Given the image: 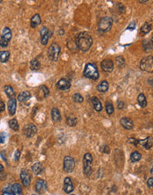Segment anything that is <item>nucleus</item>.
<instances>
[{"label": "nucleus", "mask_w": 153, "mask_h": 195, "mask_svg": "<svg viewBox=\"0 0 153 195\" xmlns=\"http://www.w3.org/2000/svg\"><path fill=\"white\" fill-rule=\"evenodd\" d=\"M93 44V39L87 32H81L76 36V46L82 52H87Z\"/></svg>", "instance_id": "1"}, {"label": "nucleus", "mask_w": 153, "mask_h": 195, "mask_svg": "<svg viewBox=\"0 0 153 195\" xmlns=\"http://www.w3.org/2000/svg\"><path fill=\"white\" fill-rule=\"evenodd\" d=\"M30 98H31V94H30L29 91H22L19 94L18 100L20 102H25V101L28 100Z\"/></svg>", "instance_id": "18"}, {"label": "nucleus", "mask_w": 153, "mask_h": 195, "mask_svg": "<svg viewBox=\"0 0 153 195\" xmlns=\"http://www.w3.org/2000/svg\"><path fill=\"white\" fill-rule=\"evenodd\" d=\"M84 76L88 78V79H92V80H97L99 77V73L98 70V68L95 64L92 63H88L85 67L84 69Z\"/></svg>", "instance_id": "2"}, {"label": "nucleus", "mask_w": 153, "mask_h": 195, "mask_svg": "<svg viewBox=\"0 0 153 195\" xmlns=\"http://www.w3.org/2000/svg\"><path fill=\"white\" fill-rule=\"evenodd\" d=\"M67 122L69 126H75L77 124V118L74 115H70L67 119Z\"/></svg>", "instance_id": "32"}, {"label": "nucleus", "mask_w": 153, "mask_h": 195, "mask_svg": "<svg viewBox=\"0 0 153 195\" xmlns=\"http://www.w3.org/2000/svg\"><path fill=\"white\" fill-rule=\"evenodd\" d=\"M8 43H9V42L4 40V39H2V38L0 39V46H1V47H7V46H8Z\"/></svg>", "instance_id": "42"}, {"label": "nucleus", "mask_w": 153, "mask_h": 195, "mask_svg": "<svg viewBox=\"0 0 153 195\" xmlns=\"http://www.w3.org/2000/svg\"><path fill=\"white\" fill-rule=\"evenodd\" d=\"M147 1H140V3H146Z\"/></svg>", "instance_id": "51"}, {"label": "nucleus", "mask_w": 153, "mask_h": 195, "mask_svg": "<svg viewBox=\"0 0 153 195\" xmlns=\"http://www.w3.org/2000/svg\"><path fill=\"white\" fill-rule=\"evenodd\" d=\"M75 167V161L74 159L71 156H67L64 159V163H63V169L67 173H70L74 170Z\"/></svg>", "instance_id": "7"}, {"label": "nucleus", "mask_w": 153, "mask_h": 195, "mask_svg": "<svg viewBox=\"0 0 153 195\" xmlns=\"http://www.w3.org/2000/svg\"><path fill=\"white\" fill-rule=\"evenodd\" d=\"M101 68H102L103 71H105L106 73L112 72L113 70V68H114V65H113L112 60H111L110 59H104L101 62Z\"/></svg>", "instance_id": "9"}, {"label": "nucleus", "mask_w": 153, "mask_h": 195, "mask_svg": "<svg viewBox=\"0 0 153 195\" xmlns=\"http://www.w3.org/2000/svg\"><path fill=\"white\" fill-rule=\"evenodd\" d=\"M32 171L36 174V175H39L42 171H43V165L40 162H36L32 166Z\"/></svg>", "instance_id": "22"}, {"label": "nucleus", "mask_w": 153, "mask_h": 195, "mask_svg": "<svg viewBox=\"0 0 153 195\" xmlns=\"http://www.w3.org/2000/svg\"><path fill=\"white\" fill-rule=\"evenodd\" d=\"M48 53H49V58L53 60V61H57L58 59V56H59V53H60V47L58 46V44L56 43H53L49 50H48Z\"/></svg>", "instance_id": "6"}, {"label": "nucleus", "mask_w": 153, "mask_h": 195, "mask_svg": "<svg viewBox=\"0 0 153 195\" xmlns=\"http://www.w3.org/2000/svg\"><path fill=\"white\" fill-rule=\"evenodd\" d=\"M9 57H10L9 52H6V51L0 52V61L1 62H6L8 60Z\"/></svg>", "instance_id": "30"}, {"label": "nucleus", "mask_w": 153, "mask_h": 195, "mask_svg": "<svg viewBox=\"0 0 153 195\" xmlns=\"http://www.w3.org/2000/svg\"><path fill=\"white\" fill-rule=\"evenodd\" d=\"M41 90H43V92H44V98H47L48 96H49V93H50V91H49V89L45 86V85H44V86H42L41 88Z\"/></svg>", "instance_id": "38"}, {"label": "nucleus", "mask_w": 153, "mask_h": 195, "mask_svg": "<svg viewBox=\"0 0 153 195\" xmlns=\"http://www.w3.org/2000/svg\"><path fill=\"white\" fill-rule=\"evenodd\" d=\"M141 158H142V154H141L139 152H137V151L133 152V153H131V156H130V160H131L132 162L139 161V160H141Z\"/></svg>", "instance_id": "28"}, {"label": "nucleus", "mask_w": 153, "mask_h": 195, "mask_svg": "<svg viewBox=\"0 0 153 195\" xmlns=\"http://www.w3.org/2000/svg\"><path fill=\"white\" fill-rule=\"evenodd\" d=\"M137 102L139 103V105L142 107H145L147 106V100H146V98L144 96V94L141 93L138 98H137Z\"/></svg>", "instance_id": "27"}, {"label": "nucleus", "mask_w": 153, "mask_h": 195, "mask_svg": "<svg viewBox=\"0 0 153 195\" xmlns=\"http://www.w3.org/2000/svg\"><path fill=\"white\" fill-rule=\"evenodd\" d=\"M135 28V21H132L129 25H128V29H130V30H134Z\"/></svg>", "instance_id": "43"}, {"label": "nucleus", "mask_w": 153, "mask_h": 195, "mask_svg": "<svg viewBox=\"0 0 153 195\" xmlns=\"http://www.w3.org/2000/svg\"><path fill=\"white\" fill-rule=\"evenodd\" d=\"M20 179L24 186H28L31 182V176L26 170H22L20 172Z\"/></svg>", "instance_id": "10"}, {"label": "nucleus", "mask_w": 153, "mask_h": 195, "mask_svg": "<svg viewBox=\"0 0 153 195\" xmlns=\"http://www.w3.org/2000/svg\"><path fill=\"white\" fill-rule=\"evenodd\" d=\"M74 184L72 183V179L70 177H66L64 180V188L63 190L67 193H71L74 191Z\"/></svg>", "instance_id": "13"}, {"label": "nucleus", "mask_w": 153, "mask_h": 195, "mask_svg": "<svg viewBox=\"0 0 153 195\" xmlns=\"http://www.w3.org/2000/svg\"><path fill=\"white\" fill-rule=\"evenodd\" d=\"M108 89H109V83L106 81L101 82L100 84H98V90L100 92H105V91L108 90Z\"/></svg>", "instance_id": "25"}, {"label": "nucleus", "mask_w": 153, "mask_h": 195, "mask_svg": "<svg viewBox=\"0 0 153 195\" xmlns=\"http://www.w3.org/2000/svg\"><path fill=\"white\" fill-rule=\"evenodd\" d=\"M51 118L53 120L54 122H58L61 120V114L58 109L57 108H53L51 110Z\"/></svg>", "instance_id": "20"}, {"label": "nucleus", "mask_w": 153, "mask_h": 195, "mask_svg": "<svg viewBox=\"0 0 153 195\" xmlns=\"http://www.w3.org/2000/svg\"><path fill=\"white\" fill-rule=\"evenodd\" d=\"M120 124H121L122 127H123L124 129H132L133 127H134V123H133L132 120L129 119V118H128V117L121 118V120H120Z\"/></svg>", "instance_id": "14"}, {"label": "nucleus", "mask_w": 153, "mask_h": 195, "mask_svg": "<svg viewBox=\"0 0 153 195\" xmlns=\"http://www.w3.org/2000/svg\"><path fill=\"white\" fill-rule=\"evenodd\" d=\"M9 126L12 129L13 131H18L19 129V124H18V122L16 119H12L9 121Z\"/></svg>", "instance_id": "33"}, {"label": "nucleus", "mask_w": 153, "mask_h": 195, "mask_svg": "<svg viewBox=\"0 0 153 195\" xmlns=\"http://www.w3.org/2000/svg\"><path fill=\"white\" fill-rule=\"evenodd\" d=\"M13 191L14 195H22V188L20 184H14L12 185Z\"/></svg>", "instance_id": "26"}, {"label": "nucleus", "mask_w": 153, "mask_h": 195, "mask_svg": "<svg viewBox=\"0 0 153 195\" xmlns=\"http://www.w3.org/2000/svg\"><path fill=\"white\" fill-rule=\"evenodd\" d=\"M6 175L3 171L0 172V179H1V180H4V179L6 178Z\"/></svg>", "instance_id": "49"}, {"label": "nucleus", "mask_w": 153, "mask_h": 195, "mask_svg": "<svg viewBox=\"0 0 153 195\" xmlns=\"http://www.w3.org/2000/svg\"><path fill=\"white\" fill-rule=\"evenodd\" d=\"M16 107H17V102L15 99H10L8 101V111L11 115L15 114L16 113Z\"/></svg>", "instance_id": "15"}, {"label": "nucleus", "mask_w": 153, "mask_h": 195, "mask_svg": "<svg viewBox=\"0 0 153 195\" xmlns=\"http://www.w3.org/2000/svg\"><path fill=\"white\" fill-rule=\"evenodd\" d=\"M70 87H71L70 82L68 80L65 79V78L60 79L57 83V88L61 90H67L70 89Z\"/></svg>", "instance_id": "12"}, {"label": "nucleus", "mask_w": 153, "mask_h": 195, "mask_svg": "<svg viewBox=\"0 0 153 195\" xmlns=\"http://www.w3.org/2000/svg\"><path fill=\"white\" fill-rule=\"evenodd\" d=\"M147 184H148V187H149V188H152V186H153V178H152V177H150V178L148 179Z\"/></svg>", "instance_id": "44"}, {"label": "nucleus", "mask_w": 153, "mask_h": 195, "mask_svg": "<svg viewBox=\"0 0 153 195\" xmlns=\"http://www.w3.org/2000/svg\"><path fill=\"white\" fill-rule=\"evenodd\" d=\"M49 29L46 28V27H44V28H42V29H41V32H40V34H41V37H43L44 36H45V35H47L48 33H49Z\"/></svg>", "instance_id": "39"}, {"label": "nucleus", "mask_w": 153, "mask_h": 195, "mask_svg": "<svg viewBox=\"0 0 153 195\" xmlns=\"http://www.w3.org/2000/svg\"><path fill=\"white\" fill-rule=\"evenodd\" d=\"M91 103H92L95 110H97L98 112H100L102 111L103 109V107H102V104H101V101L98 99L96 97H93L92 99H91Z\"/></svg>", "instance_id": "16"}, {"label": "nucleus", "mask_w": 153, "mask_h": 195, "mask_svg": "<svg viewBox=\"0 0 153 195\" xmlns=\"http://www.w3.org/2000/svg\"><path fill=\"white\" fill-rule=\"evenodd\" d=\"M100 151L104 153H110V149L107 146H103L100 147Z\"/></svg>", "instance_id": "40"}, {"label": "nucleus", "mask_w": 153, "mask_h": 195, "mask_svg": "<svg viewBox=\"0 0 153 195\" xmlns=\"http://www.w3.org/2000/svg\"><path fill=\"white\" fill-rule=\"evenodd\" d=\"M73 100H74V101L76 102V103H82V102H83V98H82V96H81V94H79V93L74 94Z\"/></svg>", "instance_id": "34"}, {"label": "nucleus", "mask_w": 153, "mask_h": 195, "mask_svg": "<svg viewBox=\"0 0 153 195\" xmlns=\"http://www.w3.org/2000/svg\"><path fill=\"white\" fill-rule=\"evenodd\" d=\"M1 38L6 40V41H7V42H9L11 40V38H12V32H11V29L9 28L6 27V28H4V30L2 32Z\"/></svg>", "instance_id": "19"}, {"label": "nucleus", "mask_w": 153, "mask_h": 195, "mask_svg": "<svg viewBox=\"0 0 153 195\" xmlns=\"http://www.w3.org/2000/svg\"><path fill=\"white\" fill-rule=\"evenodd\" d=\"M52 36V32L51 31H49V33L47 34V35H45V36H44L43 37H42V44L44 45H47V43H48V41H49V39H50V37Z\"/></svg>", "instance_id": "35"}, {"label": "nucleus", "mask_w": 153, "mask_h": 195, "mask_svg": "<svg viewBox=\"0 0 153 195\" xmlns=\"http://www.w3.org/2000/svg\"><path fill=\"white\" fill-rule=\"evenodd\" d=\"M139 143L145 148V149H150L152 147V138L151 137H149L145 139H142V140H139Z\"/></svg>", "instance_id": "17"}, {"label": "nucleus", "mask_w": 153, "mask_h": 195, "mask_svg": "<svg viewBox=\"0 0 153 195\" xmlns=\"http://www.w3.org/2000/svg\"><path fill=\"white\" fill-rule=\"evenodd\" d=\"M116 63H117V65H118L119 68H122V67L124 66V64H125V59H124V58L121 57V56L117 57V58H116Z\"/></svg>", "instance_id": "36"}, {"label": "nucleus", "mask_w": 153, "mask_h": 195, "mask_svg": "<svg viewBox=\"0 0 153 195\" xmlns=\"http://www.w3.org/2000/svg\"><path fill=\"white\" fill-rule=\"evenodd\" d=\"M40 66H41V64L36 59H34L33 60H31V62H30V68H31L32 70H38L40 69Z\"/></svg>", "instance_id": "29"}, {"label": "nucleus", "mask_w": 153, "mask_h": 195, "mask_svg": "<svg viewBox=\"0 0 153 195\" xmlns=\"http://www.w3.org/2000/svg\"><path fill=\"white\" fill-rule=\"evenodd\" d=\"M123 107H124V103L119 101V102L118 103V108H119V109H123Z\"/></svg>", "instance_id": "48"}, {"label": "nucleus", "mask_w": 153, "mask_h": 195, "mask_svg": "<svg viewBox=\"0 0 153 195\" xmlns=\"http://www.w3.org/2000/svg\"><path fill=\"white\" fill-rule=\"evenodd\" d=\"M41 23V18L39 14H35L31 20H30V25H31L32 28H36L38 25H40Z\"/></svg>", "instance_id": "21"}, {"label": "nucleus", "mask_w": 153, "mask_h": 195, "mask_svg": "<svg viewBox=\"0 0 153 195\" xmlns=\"http://www.w3.org/2000/svg\"><path fill=\"white\" fill-rule=\"evenodd\" d=\"M47 189V184L44 180L43 179H38L36 181V191L37 193L41 194V193H44L45 192Z\"/></svg>", "instance_id": "11"}, {"label": "nucleus", "mask_w": 153, "mask_h": 195, "mask_svg": "<svg viewBox=\"0 0 153 195\" xmlns=\"http://www.w3.org/2000/svg\"><path fill=\"white\" fill-rule=\"evenodd\" d=\"M129 144H132V145H134V146H137L138 145V143H139V140H137V139H135V138H129L128 139V141Z\"/></svg>", "instance_id": "41"}, {"label": "nucleus", "mask_w": 153, "mask_h": 195, "mask_svg": "<svg viewBox=\"0 0 153 195\" xmlns=\"http://www.w3.org/2000/svg\"><path fill=\"white\" fill-rule=\"evenodd\" d=\"M20 156V152L19 150H17V151L15 152V154H14V159H15V160H19Z\"/></svg>", "instance_id": "45"}, {"label": "nucleus", "mask_w": 153, "mask_h": 195, "mask_svg": "<svg viewBox=\"0 0 153 195\" xmlns=\"http://www.w3.org/2000/svg\"><path fill=\"white\" fill-rule=\"evenodd\" d=\"M92 161L93 157L89 153H87L83 157V164H84V174L86 177H89L92 172Z\"/></svg>", "instance_id": "3"}, {"label": "nucleus", "mask_w": 153, "mask_h": 195, "mask_svg": "<svg viewBox=\"0 0 153 195\" xmlns=\"http://www.w3.org/2000/svg\"><path fill=\"white\" fill-rule=\"evenodd\" d=\"M150 30H151V24L149 22H145L142 25V27L141 28V33H142V35H146Z\"/></svg>", "instance_id": "24"}, {"label": "nucleus", "mask_w": 153, "mask_h": 195, "mask_svg": "<svg viewBox=\"0 0 153 195\" xmlns=\"http://www.w3.org/2000/svg\"><path fill=\"white\" fill-rule=\"evenodd\" d=\"M5 140H6V134L1 133V135H0V143H4Z\"/></svg>", "instance_id": "46"}, {"label": "nucleus", "mask_w": 153, "mask_h": 195, "mask_svg": "<svg viewBox=\"0 0 153 195\" xmlns=\"http://www.w3.org/2000/svg\"><path fill=\"white\" fill-rule=\"evenodd\" d=\"M140 68L143 71L152 73V71H153V59H152L151 55L142 59L141 63H140Z\"/></svg>", "instance_id": "4"}, {"label": "nucleus", "mask_w": 153, "mask_h": 195, "mask_svg": "<svg viewBox=\"0 0 153 195\" xmlns=\"http://www.w3.org/2000/svg\"><path fill=\"white\" fill-rule=\"evenodd\" d=\"M3 170H4V167H3V165L0 164V172L3 171Z\"/></svg>", "instance_id": "50"}, {"label": "nucleus", "mask_w": 153, "mask_h": 195, "mask_svg": "<svg viewBox=\"0 0 153 195\" xmlns=\"http://www.w3.org/2000/svg\"><path fill=\"white\" fill-rule=\"evenodd\" d=\"M114 112V107L112 106V104L111 102H107L106 103V113L108 114H112Z\"/></svg>", "instance_id": "37"}, {"label": "nucleus", "mask_w": 153, "mask_h": 195, "mask_svg": "<svg viewBox=\"0 0 153 195\" xmlns=\"http://www.w3.org/2000/svg\"><path fill=\"white\" fill-rule=\"evenodd\" d=\"M4 110H5V104H4L3 101L0 100V113L3 112Z\"/></svg>", "instance_id": "47"}, {"label": "nucleus", "mask_w": 153, "mask_h": 195, "mask_svg": "<svg viewBox=\"0 0 153 195\" xmlns=\"http://www.w3.org/2000/svg\"><path fill=\"white\" fill-rule=\"evenodd\" d=\"M37 132V128L36 125L32 124V123H28L26 124L23 128V134L27 137V138H32L34 137Z\"/></svg>", "instance_id": "8"}, {"label": "nucleus", "mask_w": 153, "mask_h": 195, "mask_svg": "<svg viewBox=\"0 0 153 195\" xmlns=\"http://www.w3.org/2000/svg\"><path fill=\"white\" fill-rule=\"evenodd\" d=\"M2 194L3 195H14L13 189H12V185L8 184L6 187H4L3 191H2Z\"/></svg>", "instance_id": "31"}, {"label": "nucleus", "mask_w": 153, "mask_h": 195, "mask_svg": "<svg viewBox=\"0 0 153 195\" xmlns=\"http://www.w3.org/2000/svg\"><path fill=\"white\" fill-rule=\"evenodd\" d=\"M112 23H113V20L112 18L110 17H105L103 18L99 24H98V31L101 32V33H105V32H108L111 28H112Z\"/></svg>", "instance_id": "5"}, {"label": "nucleus", "mask_w": 153, "mask_h": 195, "mask_svg": "<svg viewBox=\"0 0 153 195\" xmlns=\"http://www.w3.org/2000/svg\"><path fill=\"white\" fill-rule=\"evenodd\" d=\"M5 91L6 93V95L10 98V99H14V96H15V91L13 89L12 86L10 85H6L5 86Z\"/></svg>", "instance_id": "23"}]
</instances>
